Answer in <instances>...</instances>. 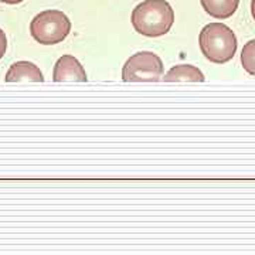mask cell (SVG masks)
I'll return each instance as SVG.
<instances>
[{
    "instance_id": "cell-1",
    "label": "cell",
    "mask_w": 255,
    "mask_h": 255,
    "mask_svg": "<svg viewBox=\"0 0 255 255\" xmlns=\"http://www.w3.org/2000/svg\"><path fill=\"white\" fill-rule=\"evenodd\" d=\"M132 26L146 37L163 36L174 23V10L166 0H145L132 11Z\"/></svg>"
},
{
    "instance_id": "cell-2",
    "label": "cell",
    "mask_w": 255,
    "mask_h": 255,
    "mask_svg": "<svg viewBox=\"0 0 255 255\" xmlns=\"http://www.w3.org/2000/svg\"><path fill=\"white\" fill-rule=\"evenodd\" d=\"M201 53L214 64L228 63L237 53V37L231 28L223 23L204 26L199 37Z\"/></svg>"
},
{
    "instance_id": "cell-3",
    "label": "cell",
    "mask_w": 255,
    "mask_h": 255,
    "mask_svg": "<svg viewBox=\"0 0 255 255\" xmlns=\"http://www.w3.org/2000/svg\"><path fill=\"white\" fill-rule=\"evenodd\" d=\"M71 31V21L61 10H44L30 23V33L37 43L53 46L61 43Z\"/></svg>"
},
{
    "instance_id": "cell-4",
    "label": "cell",
    "mask_w": 255,
    "mask_h": 255,
    "mask_svg": "<svg viewBox=\"0 0 255 255\" xmlns=\"http://www.w3.org/2000/svg\"><path fill=\"white\" fill-rule=\"evenodd\" d=\"M163 77V63L153 53L133 54L122 68V80L125 82L159 81Z\"/></svg>"
},
{
    "instance_id": "cell-5",
    "label": "cell",
    "mask_w": 255,
    "mask_h": 255,
    "mask_svg": "<svg viewBox=\"0 0 255 255\" xmlns=\"http://www.w3.org/2000/svg\"><path fill=\"white\" fill-rule=\"evenodd\" d=\"M53 80L55 82L80 81L87 82L88 77L81 63L73 55H63L57 60L53 71Z\"/></svg>"
},
{
    "instance_id": "cell-6",
    "label": "cell",
    "mask_w": 255,
    "mask_h": 255,
    "mask_svg": "<svg viewBox=\"0 0 255 255\" xmlns=\"http://www.w3.org/2000/svg\"><path fill=\"white\" fill-rule=\"evenodd\" d=\"M6 82H17V81H36L43 82L44 77L40 68L30 61H17L14 63L4 77Z\"/></svg>"
},
{
    "instance_id": "cell-7",
    "label": "cell",
    "mask_w": 255,
    "mask_h": 255,
    "mask_svg": "<svg viewBox=\"0 0 255 255\" xmlns=\"http://www.w3.org/2000/svg\"><path fill=\"white\" fill-rule=\"evenodd\" d=\"M200 3L211 17L226 20L237 11L240 0H200Z\"/></svg>"
},
{
    "instance_id": "cell-8",
    "label": "cell",
    "mask_w": 255,
    "mask_h": 255,
    "mask_svg": "<svg viewBox=\"0 0 255 255\" xmlns=\"http://www.w3.org/2000/svg\"><path fill=\"white\" fill-rule=\"evenodd\" d=\"M166 82H177V81H191V82H203L204 74L194 65L189 64H182V65H176L173 68H170L167 74L163 77Z\"/></svg>"
},
{
    "instance_id": "cell-9",
    "label": "cell",
    "mask_w": 255,
    "mask_h": 255,
    "mask_svg": "<svg viewBox=\"0 0 255 255\" xmlns=\"http://www.w3.org/2000/svg\"><path fill=\"white\" fill-rule=\"evenodd\" d=\"M241 64L247 73L255 77V38L250 40L241 51Z\"/></svg>"
},
{
    "instance_id": "cell-10",
    "label": "cell",
    "mask_w": 255,
    "mask_h": 255,
    "mask_svg": "<svg viewBox=\"0 0 255 255\" xmlns=\"http://www.w3.org/2000/svg\"><path fill=\"white\" fill-rule=\"evenodd\" d=\"M6 48H7V38H6L4 31L0 28V58L4 55V53H6Z\"/></svg>"
},
{
    "instance_id": "cell-11",
    "label": "cell",
    "mask_w": 255,
    "mask_h": 255,
    "mask_svg": "<svg viewBox=\"0 0 255 255\" xmlns=\"http://www.w3.org/2000/svg\"><path fill=\"white\" fill-rule=\"evenodd\" d=\"M3 3H7V4H17V3H21L23 0H0Z\"/></svg>"
},
{
    "instance_id": "cell-12",
    "label": "cell",
    "mask_w": 255,
    "mask_h": 255,
    "mask_svg": "<svg viewBox=\"0 0 255 255\" xmlns=\"http://www.w3.org/2000/svg\"><path fill=\"white\" fill-rule=\"evenodd\" d=\"M251 14H253V17H254L255 20V0L251 1Z\"/></svg>"
}]
</instances>
